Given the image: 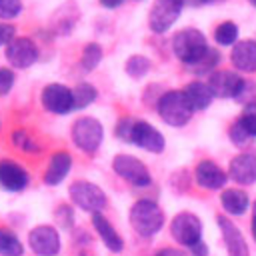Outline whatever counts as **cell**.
I'll return each instance as SVG.
<instances>
[{"label":"cell","instance_id":"cell-1","mask_svg":"<svg viewBox=\"0 0 256 256\" xmlns=\"http://www.w3.org/2000/svg\"><path fill=\"white\" fill-rule=\"evenodd\" d=\"M116 136L124 142H130L134 146H140L148 152H162L164 150V136L148 122L134 120V118H122L116 126Z\"/></svg>","mask_w":256,"mask_h":256},{"label":"cell","instance_id":"cell-2","mask_svg":"<svg viewBox=\"0 0 256 256\" xmlns=\"http://www.w3.org/2000/svg\"><path fill=\"white\" fill-rule=\"evenodd\" d=\"M172 50H174L176 58L180 62H184L186 68H188V66L196 64L204 56V52L208 50V44H206V38H204V34L200 30H196V28H184V30H180L174 36Z\"/></svg>","mask_w":256,"mask_h":256},{"label":"cell","instance_id":"cell-3","mask_svg":"<svg viewBox=\"0 0 256 256\" xmlns=\"http://www.w3.org/2000/svg\"><path fill=\"white\" fill-rule=\"evenodd\" d=\"M130 224L140 236H154L164 224V212L154 200H138L130 210Z\"/></svg>","mask_w":256,"mask_h":256},{"label":"cell","instance_id":"cell-4","mask_svg":"<svg viewBox=\"0 0 256 256\" xmlns=\"http://www.w3.org/2000/svg\"><path fill=\"white\" fill-rule=\"evenodd\" d=\"M158 114L170 126H184L192 118L194 110L190 108L182 90H168L158 100Z\"/></svg>","mask_w":256,"mask_h":256},{"label":"cell","instance_id":"cell-5","mask_svg":"<svg viewBox=\"0 0 256 256\" xmlns=\"http://www.w3.org/2000/svg\"><path fill=\"white\" fill-rule=\"evenodd\" d=\"M102 138H104V128L92 116H82L72 124V140H74V144L80 150L88 152V154H92V152H96L100 148Z\"/></svg>","mask_w":256,"mask_h":256},{"label":"cell","instance_id":"cell-6","mask_svg":"<svg viewBox=\"0 0 256 256\" xmlns=\"http://www.w3.org/2000/svg\"><path fill=\"white\" fill-rule=\"evenodd\" d=\"M170 234L178 244L190 248L202 240V222L192 212H180L172 218Z\"/></svg>","mask_w":256,"mask_h":256},{"label":"cell","instance_id":"cell-7","mask_svg":"<svg viewBox=\"0 0 256 256\" xmlns=\"http://www.w3.org/2000/svg\"><path fill=\"white\" fill-rule=\"evenodd\" d=\"M112 168H114V172H116L122 180H126V182L132 184V186L144 188V186H148V184L152 182L148 168H146L138 158H134V156L118 154V156L114 158V162H112Z\"/></svg>","mask_w":256,"mask_h":256},{"label":"cell","instance_id":"cell-8","mask_svg":"<svg viewBox=\"0 0 256 256\" xmlns=\"http://www.w3.org/2000/svg\"><path fill=\"white\" fill-rule=\"evenodd\" d=\"M70 198L76 206H80L82 210L88 212H100L106 206V194L102 192L100 186L86 182V180H78L70 186Z\"/></svg>","mask_w":256,"mask_h":256},{"label":"cell","instance_id":"cell-9","mask_svg":"<svg viewBox=\"0 0 256 256\" xmlns=\"http://www.w3.org/2000/svg\"><path fill=\"white\" fill-rule=\"evenodd\" d=\"M182 6H184V0H156L148 16L150 30L156 34L170 30L182 12Z\"/></svg>","mask_w":256,"mask_h":256},{"label":"cell","instance_id":"cell-10","mask_svg":"<svg viewBox=\"0 0 256 256\" xmlns=\"http://www.w3.org/2000/svg\"><path fill=\"white\" fill-rule=\"evenodd\" d=\"M208 88L216 98H236L242 94L246 82L232 70H214L208 76Z\"/></svg>","mask_w":256,"mask_h":256},{"label":"cell","instance_id":"cell-11","mask_svg":"<svg viewBox=\"0 0 256 256\" xmlns=\"http://www.w3.org/2000/svg\"><path fill=\"white\" fill-rule=\"evenodd\" d=\"M38 46L30 38H14L6 44V58L14 68H30L38 60Z\"/></svg>","mask_w":256,"mask_h":256},{"label":"cell","instance_id":"cell-12","mask_svg":"<svg viewBox=\"0 0 256 256\" xmlns=\"http://www.w3.org/2000/svg\"><path fill=\"white\" fill-rule=\"evenodd\" d=\"M42 106L52 114H68L74 110L72 90L62 84H48L42 90Z\"/></svg>","mask_w":256,"mask_h":256},{"label":"cell","instance_id":"cell-13","mask_svg":"<svg viewBox=\"0 0 256 256\" xmlns=\"http://www.w3.org/2000/svg\"><path fill=\"white\" fill-rule=\"evenodd\" d=\"M28 244L38 256H56L60 252V236L52 226H36L28 234Z\"/></svg>","mask_w":256,"mask_h":256},{"label":"cell","instance_id":"cell-14","mask_svg":"<svg viewBox=\"0 0 256 256\" xmlns=\"http://www.w3.org/2000/svg\"><path fill=\"white\" fill-rule=\"evenodd\" d=\"M218 226H220V232H222V240H224V246H226V252L228 256H250V250H248V244L240 232V228L226 216H218Z\"/></svg>","mask_w":256,"mask_h":256},{"label":"cell","instance_id":"cell-15","mask_svg":"<svg viewBox=\"0 0 256 256\" xmlns=\"http://www.w3.org/2000/svg\"><path fill=\"white\" fill-rule=\"evenodd\" d=\"M228 176L242 186H250L256 182V154H238L230 160Z\"/></svg>","mask_w":256,"mask_h":256},{"label":"cell","instance_id":"cell-16","mask_svg":"<svg viewBox=\"0 0 256 256\" xmlns=\"http://www.w3.org/2000/svg\"><path fill=\"white\" fill-rule=\"evenodd\" d=\"M194 178H196L198 186H202L206 190H220V188H224L228 174L212 160H202V162H198V166L194 170Z\"/></svg>","mask_w":256,"mask_h":256},{"label":"cell","instance_id":"cell-17","mask_svg":"<svg viewBox=\"0 0 256 256\" xmlns=\"http://www.w3.org/2000/svg\"><path fill=\"white\" fill-rule=\"evenodd\" d=\"M28 184V172L12 162V160H0V186L8 192H20Z\"/></svg>","mask_w":256,"mask_h":256},{"label":"cell","instance_id":"cell-18","mask_svg":"<svg viewBox=\"0 0 256 256\" xmlns=\"http://www.w3.org/2000/svg\"><path fill=\"white\" fill-rule=\"evenodd\" d=\"M230 60L242 72H256V40H240L234 44Z\"/></svg>","mask_w":256,"mask_h":256},{"label":"cell","instance_id":"cell-19","mask_svg":"<svg viewBox=\"0 0 256 256\" xmlns=\"http://www.w3.org/2000/svg\"><path fill=\"white\" fill-rule=\"evenodd\" d=\"M70 168H72V156H70L68 152H64V150L54 152L52 158H50V162H48V168H46V172H44V182H46L48 186L60 184V182L68 176Z\"/></svg>","mask_w":256,"mask_h":256},{"label":"cell","instance_id":"cell-20","mask_svg":"<svg viewBox=\"0 0 256 256\" xmlns=\"http://www.w3.org/2000/svg\"><path fill=\"white\" fill-rule=\"evenodd\" d=\"M220 204L222 208L232 214V216H242L248 208H250V198L244 190L240 188H226L222 194H220Z\"/></svg>","mask_w":256,"mask_h":256},{"label":"cell","instance_id":"cell-21","mask_svg":"<svg viewBox=\"0 0 256 256\" xmlns=\"http://www.w3.org/2000/svg\"><path fill=\"white\" fill-rule=\"evenodd\" d=\"M92 224H94L98 236L102 238V242L106 244L108 250H112V252H120V250L124 248L122 238L118 236V232L114 230V226H112L100 212H94V214H92Z\"/></svg>","mask_w":256,"mask_h":256},{"label":"cell","instance_id":"cell-22","mask_svg":"<svg viewBox=\"0 0 256 256\" xmlns=\"http://www.w3.org/2000/svg\"><path fill=\"white\" fill-rule=\"evenodd\" d=\"M182 92H184V96H186V100H188V104L194 112L196 110H206L212 104V98H214L208 84H204V82H190Z\"/></svg>","mask_w":256,"mask_h":256},{"label":"cell","instance_id":"cell-23","mask_svg":"<svg viewBox=\"0 0 256 256\" xmlns=\"http://www.w3.org/2000/svg\"><path fill=\"white\" fill-rule=\"evenodd\" d=\"M98 96V90L88 84V82H80L74 90H72V98H74V110H80V108H86L90 106Z\"/></svg>","mask_w":256,"mask_h":256},{"label":"cell","instance_id":"cell-24","mask_svg":"<svg viewBox=\"0 0 256 256\" xmlns=\"http://www.w3.org/2000/svg\"><path fill=\"white\" fill-rule=\"evenodd\" d=\"M24 248L22 242L18 240L16 234H12L10 230L0 228V254L2 256H22Z\"/></svg>","mask_w":256,"mask_h":256},{"label":"cell","instance_id":"cell-25","mask_svg":"<svg viewBox=\"0 0 256 256\" xmlns=\"http://www.w3.org/2000/svg\"><path fill=\"white\" fill-rule=\"evenodd\" d=\"M218 62H220V52H218L216 48H210V46H208V50L204 52V56H202L196 64L188 66V70H192L194 74H206V72L212 74Z\"/></svg>","mask_w":256,"mask_h":256},{"label":"cell","instance_id":"cell-26","mask_svg":"<svg viewBox=\"0 0 256 256\" xmlns=\"http://www.w3.org/2000/svg\"><path fill=\"white\" fill-rule=\"evenodd\" d=\"M214 38H216V42L222 44V46L236 44V38H238V26H236L234 22L226 20V22H222V24L216 26V30H214Z\"/></svg>","mask_w":256,"mask_h":256},{"label":"cell","instance_id":"cell-27","mask_svg":"<svg viewBox=\"0 0 256 256\" xmlns=\"http://www.w3.org/2000/svg\"><path fill=\"white\" fill-rule=\"evenodd\" d=\"M124 70H126V74L128 76H132V78H142V76H146L148 74V70H150V60L146 58V56H140V54H134V56H130L128 60H126V66H124Z\"/></svg>","mask_w":256,"mask_h":256},{"label":"cell","instance_id":"cell-28","mask_svg":"<svg viewBox=\"0 0 256 256\" xmlns=\"http://www.w3.org/2000/svg\"><path fill=\"white\" fill-rule=\"evenodd\" d=\"M100 60H102V46L92 42V44H88V46L84 48L82 58H80V64H82V68H84L86 72H90V70H94V68L100 64Z\"/></svg>","mask_w":256,"mask_h":256},{"label":"cell","instance_id":"cell-29","mask_svg":"<svg viewBox=\"0 0 256 256\" xmlns=\"http://www.w3.org/2000/svg\"><path fill=\"white\" fill-rule=\"evenodd\" d=\"M236 122L246 130V134L250 138H256V102L246 104L244 106V112L236 118Z\"/></svg>","mask_w":256,"mask_h":256},{"label":"cell","instance_id":"cell-30","mask_svg":"<svg viewBox=\"0 0 256 256\" xmlns=\"http://www.w3.org/2000/svg\"><path fill=\"white\" fill-rule=\"evenodd\" d=\"M12 142H14V146H18V148L24 150V152H38V150H40V146H38L24 130L12 132Z\"/></svg>","mask_w":256,"mask_h":256},{"label":"cell","instance_id":"cell-31","mask_svg":"<svg viewBox=\"0 0 256 256\" xmlns=\"http://www.w3.org/2000/svg\"><path fill=\"white\" fill-rule=\"evenodd\" d=\"M22 12V0H0V18L12 20Z\"/></svg>","mask_w":256,"mask_h":256},{"label":"cell","instance_id":"cell-32","mask_svg":"<svg viewBox=\"0 0 256 256\" xmlns=\"http://www.w3.org/2000/svg\"><path fill=\"white\" fill-rule=\"evenodd\" d=\"M228 134H230V140H232L236 146H244V144L250 140V136L246 134V130H244L238 122H234V124L230 126V132H228Z\"/></svg>","mask_w":256,"mask_h":256},{"label":"cell","instance_id":"cell-33","mask_svg":"<svg viewBox=\"0 0 256 256\" xmlns=\"http://www.w3.org/2000/svg\"><path fill=\"white\" fill-rule=\"evenodd\" d=\"M14 86V72L8 68H0V96L8 94Z\"/></svg>","mask_w":256,"mask_h":256},{"label":"cell","instance_id":"cell-34","mask_svg":"<svg viewBox=\"0 0 256 256\" xmlns=\"http://www.w3.org/2000/svg\"><path fill=\"white\" fill-rule=\"evenodd\" d=\"M56 220L64 226V228H68V226H72V222H74V214H72V208L70 206H58V210H56Z\"/></svg>","mask_w":256,"mask_h":256},{"label":"cell","instance_id":"cell-35","mask_svg":"<svg viewBox=\"0 0 256 256\" xmlns=\"http://www.w3.org/2000/svg\"><path fill=\"white\" fill-rule=\"evenodd\" d=\"M14 32H16L14 26L0 22V44H8L10 40H14Z\"/></svg>","mask_w":256,"mask_h":256},{"label":"cell","instance_id":"cell-36","mask_svg":"<svg viewBox=\"0 0 256 256\" xmlns=\"http://www.w3.org/2000/svg\"><path fill=\"white\" fill-rule=\"evenodd\" d=\"M188 250H190V256H208V246H206L202 240H200L198 244L190 246Z\"/></svg>","mask_w":256,"mask_h":256},{"label":"cell","instance_id":"cell-37","mask_svg":"<svg viewBox=\"0 0 256 256\" xmlns=\"http://www.w3.org/2000/svg\"><path fill=\"white\" fill-rule=\"evenodd\" d=\"M156 256H190V254H186L184 250H178V248H162Z\"/></svg>","mask_w":256,"mask_h":256},{"label":"cell","instance_id":"cell-38","mask_svg":"<svg viewBox=\"0 0 256 256\" xmlns=\"http://www.w3.org/2000/svg\"><path fill=\"white\" fill-rule=\"evenodd\" d=\"M100 4H102L104 8H116V6L122 4V0H100Z\"/></svg>","mask_w":256,"mask_h":256},{"label":"cell","instance_id":"cell-39","mask_svg":"<svg viewBox=\"0 0 256 256\" xmlns=\"http://www.w3.org/2000/svg\"><path fill=\"white\" fill-rule=\"evenodd\" d=\"M250 228H252V238L256 242V206H254V212H252V224H250Z\"/></svg>","mask_w":256,"mask_h":256},{"label":"cell","instance_id":"cell-40","mask_svg":"<svg viewBox=\"0 0 256 256\" xmlns=\"http://www.w3.org/2000/svg\"><path fill=\"white\" fill-rule=\"evenodd\" d=\"M202 2H222V0H202Z\"/></svg>","mask_w":256,"mask_h":256},{"label":"cell","instance_id":"cell-41","mask_svg":"<svg viewBox=\"0 0 256 256\" xmlns=\"http://www.w3.org/2000/svg\"><path fill=\"white\" fill-rule=\"evenodd\" d=\"M248 2H250V4H252V6H256V0H248Z\"/></svg>","mask_w":256,"mask_h":256},{"label":"cell","instance_id":"cell-42","mask_svg":"<svg viewBox=\"0 0 256 256\" xmlns=\"http://www.w3.org/2000/svg\"><path fill=\"white\" fill-rule=\"evenodd\" d=\"M82 256H84V254H82Z\"/></svg>","mask_w":256,"mask_h":256}]
</instances>
